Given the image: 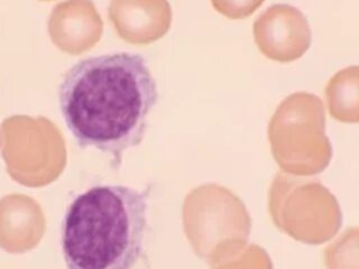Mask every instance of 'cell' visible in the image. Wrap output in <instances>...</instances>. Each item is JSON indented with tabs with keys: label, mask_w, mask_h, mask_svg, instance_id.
Segmentation results:
<instances>
[{
	"label": "cell",
	"mask_w": 359,
	"mask_h": 269,
	"mask_svg": "<svg viewBox=\"0 0 359 269\" xmlns=\"http://www.w3.org/2000/svg\"><path fill=\"white\" fill-rule=\"evenodd\" d=\"M271 139L276 158L290 171L304 175L325 171L332 146L325 134L323 100L311 93L290 95L273 119Z\"/></svg>",
	"instance_id": "cell-3"
},
{
	"label": "cell",
	"mask_w": 359,
	"mask_h": 269,
	"mask_svg": "<svg viewBox=\"0 0 359 269\" xmlns=\"http://www.w3.org/2000/svg\"><path fill=\"white\" fill-rule=\"evenodd\" d=\"M294 188L293 235L306 244L328 242L342 226L339 202L319 181H308Z\"/></svg>",
	"instance_id": "cell-6"
},
{
	"label": "cell",
	"mask_w": 359,
	"mask_h": 269,
	"mask_svg": "<svg viewBox=\"0 0 359 269\" xmlns=\"http://www.w3.org/2000/svg\"><path fill=\"white\" fill-rule=\"evenodd\" d=\"M109 17L121 39L133 44H149L162 39L172 24L168 0H111Z\"/></svg>",
	"instance_id": "cell-8"
},
{
	"label": "cell",
	"mask_w": 359,
	"mask_h": 269,
	"mask_svg": "<svg viewBox=\"0 0 359 269\" xmlns=\"http://www.w3.org/2000/svg\"><path fill=\"white\" fill-rule=\"evenodd\" d=\"M0 145L9 170L18 179H36L65 154L61 136L44 118H9L3 123Z\"/></svg>",
	"instance_id": "cell-4"
},
{
	"label": "cell",
	"mask_w": 359,
	"mask_h": 269,
	"mask_svg": "<svg viewBox=\"0 0 359 269\" xmlns=\"http://www.w3.org/2000/svg\"><path fill=\"white\" fill-rule=\"evenodd\" d=\"M43 1H48V0H43Z\"/></svg>",
	"instance_id": "cell-12"
},
{
	"label": "cell",
	"mask_w": 359,
	"mask_h": 269,
	"mask_svg": "<svg viewBox=\"0 0 359 269\" xmlns=\"http://www.w3.org/2000/svg\"><path fill=\"white\" fill-rule=\"evenodd\" d=\"M256 44L264 55L278 62L300 59L311 44V29L306 16L293 6L274 5L254 24Z\"/></svg>",
	"instance_id": "cell-5"
},
{
	"label": "cell",
	"mask_w": 359,
	"mask_h": 269,
	"mask_svg": "<svg viewBox=\"0 0 359 269\" xmlns=\"http://www.w3.org/2000/svg\"><path fill=\"white\" fill-rule=\"evenodd\" d=\"M331 117L346 123H359V65L334 74L325 89Z\"/></svg>",
	"instance_id": "cell-9"
},
{
	"label": "cell",
	"mask_w": 359,
	"mask_h": 269,
	"mask_svg": "<svg viewBox=\"0 0 359 269\" xmlns=\"http://www.w3.org/2000/svg\"><path fill=\"white\" fill-rule=\"evenodd\" d=\"M104 33V22L93 0H65L48 18V34L56 48L78 55L93 48Z\"/></svg>",
	"instance_id": "cell-7"
},
{
	"label": "cell",
	"mask_w": 359,
	"mask_h": 269,
	"mask_svg": "<svg viewBox=\"0 0 359 269\" xmlns=\"http://www.w3.org/2000/svg\"><path fill=\"white\" fill-rule=\"evenodd\" d=\"M149 188L97 185L71 202L62 223L67 269H134L149 227Z\"/></svg>",
	"instance_id": "cell-2"
},
{
	"label": "cell",
	"mask_w": 359,
	"mask_h": 269,
	"mask_svg": "<svg viewBox=\"0 0 359 269\" xmlns=\"http://www.w3.org/2000/svg\"><path fill=\"white\" fill-rule=\"evenodd\" d=\"M59 98L79 146L109 154L118 170L123 153L143 142L158 91L144 57L115 53L79 62L65 74Z\"/></svg>",
	"instance_id": "cell-1"
},
{
	"label": "cell",
	"mask_w": 359,
	"mask_h": 269,
	"mask_svg": "<svg viewBox=\"0 0 359 269\" xmlns=\"http://www.w3.org/2000/svg\"><path fill=\"white\" fill-rule=\"evenodd\" d=\"M213 7L231 20H243L263 5L264 0H211Z\"/></svg>",
	"instance_id": "cell-11"
},
{
	"label": "cell",
	"mask_w": 359,
	"mask_h": 269,
	"mask_svg": "<svg viewBox=\"0 0 359 269\" xmlns=\"http://www.w3.org/2000/svg\"><path fill=\"white\" fill-rule=\"evenodd\" d=\"M327 269H359V227L349 228L325 250Z\"/></svg>",
	"instance_id": "cell-10"
}]
</instances>
